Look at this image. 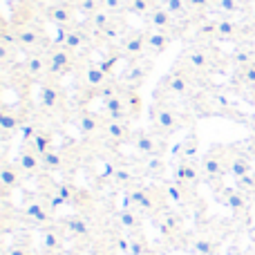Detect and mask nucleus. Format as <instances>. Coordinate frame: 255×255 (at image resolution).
Wrapping results in <instances>:
<instances>
[{
  "instance_id": "nucleus-1",
  "label": "nucleus",
  "mask_w": 255,
  "mask_h": 255,
  "mask_svg": "<svg viewBox=\"0 0 255 255\" xmlns=\"http://www.w3.org/2000/svg\"><path fill=\"white\" fill-rule=\"evenodd\" d=\"M195 79L190 72L181 70L179 65L172 67V72H168L161 81H159L157 90H154V99L161 97V101L166 99H175V101H184L195 92Z\"/></svg>"
},
{
  "instance_id": "nucleus-2",
  "label": "nucleus",
  "mask_w": 255,
  "mask_h": 255,
  "mask_svg": "<svg viewBox=\"0 0 255 255\" xmlns=\"http://www.w3.org/2000/svg\"><path fill=\"white\" fill-rule=\"evenodd\" d=\"M148 119H150V130H154L157 134H161V136L175 134V132L186 124L184 115H179L172 103L159 101V99H154V103L150 106Z\"/></svg>"
},
{
  "instance_id": "nucleus-3",
  "label": "nucleus",
  "mask_w": 255,
  "mask_h": 255,
  "mask_svg": "<svg viewBox=\"0 0 255 255\" xmlns=\"http://www.w3.org/2000/svg\"><path fill=\"white\" fill-rule=\"evenodd\" d=\"M177 65L181 70L190 72L193 76H206V74H213L217 70V61L215 56L211 54V49L206 45H193V47H186L184 54H181L179 63Z\"/></svg>"
},
{
  "instance_id": "nucleus-4",
  "label": "nucleus",
  "mask_w": 255,
  "mask_h": 255,
  "mask_svg": "<svg viewBox=\"0 0 255 255\" xmlns=\"http://www.w3.org/2000/svg\"><path fill=\"white\" fill-rule=\"evenodd\" d=\"M152 72V58H136V61H126L124 70L117 72L115 79L121 85V90H139V85Z\"/></svg>"
},
{
  "instance_id": "nucleus-5",
  "label": "nucleus",
  "mask_w": 255,
  "mask_h": 255,
  "mask_svg": "<svg viewBox=\"0 0 255 255\" xmlns=\"http://www.w3.org/2000/svg\"><path fill=\"white\" fill-rule=\"evenodd\" d=\"M13 31H16V43L20 52H47L52 47L49 34H45V29L38 25H18Z\"/></svg>"
},
{
  "instance_id": "nucleus-6",
  "label": "nucleus",
  "mask_w": 255,
  "mask_h": 255,
  "mask_svg": "<svg viewBox=\"0 0 255 255\" xmlns=\"http://www.w3.org/2000/svg\"><path fill=\"white\" fill-rule=\"evenodd\" d=\"M79 65V56L67 47H49L47 49V76L49 79H63Z\"/></svg>"
},
{
  "instance_id": "nucleus-7",
  "label": "nucleus",
  "mask_w": 255,
  "mask_h": 255,
  "mask_svg": "<svg viewBox=\"0 0 255 255\" xmlns=\"http://www.w3.org/2000/svg\"><path fill=\"white\" fill-rule=\"evenodd\" d=\"M112 79H115V76H112L101 63H94V61L83 63L79 70V83L83 90H88L90 97H92L94 92H99L101 88H106Z\"/></svg>"
},
{
  "instance_id": "nucleus-8",
  "label": "nucleus",
  "mask_w": 255,
  "mask_h": 255,
  "mask_svg": "<svg viewBox=\"0 0 255 255\" xmlns=\"http://www.w3.org/2000/svg\"><path fill=\"white\" fill-rule=\"evenodd\" d=\"M38 106L43 108L47 115H58L65 108V92L58 85L56 79H45L40 81V90H38Z\"/></svg>"
},
{
  "instance_id": "nucleus-9",
  "label": "nucleus",
  "mask_w": 255,
  "mask_h": 255,
  "mask_svg": "<svg viewBox=\"0 0 255 255\" xmlns=\"http://www.w3.org/2000/svg\"><path fill=\"white\" fill-rule=\"evenodd\" d=\"M202 175L208 179H220L229 175V150L224 145H213L202 157Z\"/></svg>"
},
{
  "instance_id": "nucleus-10",
  "label": "nucleus",
  "mask_w": 255,
  "mask_h": 255,
  "mask_svg": "<svg viewBox=\"0 0 255 255\" xmlns=\"http://www.w3.org/2000/svg\"><path fill=\"white\" fill-rule=\"evenodd\" d=\"M130 143L143 157H159V154L163 157L166 152V136L157 134L154 130H134Z\"/></svg>"
},
{
  "instance_id": "nucleus-11",
  "label": "nucleus",
  "mask_w": 255,
  "mask_h": 255,
  "mask_svg": "<svg viewBox=\"0 0 255 255\" xmlns=\"http://www.w3.org/2000/svg\"><path fill=\"white\" fill-rule=\"evenodd\" d=\"M145 22H148L150 29H161V31H168V34H172L177 38L179 34H184L186 31V25H181L179 20H175V18L170 16V13L166 11V9L159 4V7H154L152 11L148 13V16L143 18Z\"/></svg>"
},
{
  "instance_id": "nucleus-12",
  "label": "nucleus",
  "mask_w": 255,
  "mask_h": 255,
  "mask_svg": "<svg viewBox=\"0 0 255 255\" xmlns=\"http://www.w3.org/2000/svg\"><path fill=\"white\" fill-rule=\"evenodd\" d=\"M145 49V29H130L128 36L121 40V45L117 47V54L126 58V61H136V58H143Z\"/></svg>"
},
{
  "instance_id": "nucleus-13",
  "label": "nucleus",
  "mask_w": 255,
  "mask_h": 255,
  "mask_svg": "<svg viewBox=\"0 0 255 255\" xmlns=\"http://www.w3.org/2000/svg\"><path fill=\"white\" fill-rule=\"evenodd\" d=\"M22 72L31 81H45L47 79V52H31L22 61Z\"/></svg>"
},
{
  "instance_id": "nucleus-14",
  "label": "nucleus",
  "mask_w": 255,
  "mask_h": 255,
  "mask_svg": "<svg viewBox=\"0 0 255 255\" xmlns=\"http://www.w3.org/2000/svg\"><path fill=\"white\" fill-rule=\"evenodd\" d=\"M74 13H76L74 4H65V2H47V7H45V18L52 25H63V27L76 25Z\"/></svg>"
},
{
  "instance_id": "nucleus-15",
  "label": "nucleus",
  "mask_w": 255,
  "mask_h": 255,
  "mask_svg": "<svg viewBox=\"0 0 255 255\" xmlns=\"http://www.w3.org/2000/svg\"><path fill=\"white\" fill-rule=\"evenodd\" d=\"M197 152H199V136H197L195 130H190L188 134L184 136V141H179V143L172 148V161L175 163H179V161L195 163Z\"/></svg>"
},
{
  "instance_id": "nucleus-16",
  "label": "nucleus",
  "mask_w": 255,
  "mask_h": 255,
  "mask_svg": "<svg viewBox=\"0 0 255 255\" xmlns=\"http://www.w3.org/2000/svg\"><path fill=\"white\" fill-rule=\"evenodd\" d=\"M199 172H202V168H197V163L179 161L172 166V181H177L184 188H193L199 184Z\"/></svg>"
},
{
  "instance_id": "nucleus-17",
  "label": "nucleus",
  "mask_w": 255,
  "mask_h": 255,
  "mask_svg": "<svg viewBox=\"0 0 255 255\" xmlns=\"http://www.w3.org/2000/svg\"><path fill=\"white\" fill-rule=\"evenodd\" d=\"M172 40H175V36L168 34V31L145 29V49H148L152 56H159V54H163L172 45Z\"/></svg>"
},
{
  "instance_id": "nucleus-18",
  "label": "nucleus",
  "mask_w": 255,
  "mask_h": 255,
  "mask_svg": "<svg viewBox=\"0 0 255 255\" xmlns=\"http://www.w3.org/2000/svg\"><path fill=\"white\" fill-rule=\"evenodd\" d=\"M74 126L83 136H94L103 130L106 121H101L99 115H94V112H90V110H81L74 119Z\"/></svg>"
},
{
  "instance_id": "nucleus-19",
  "label": "nucleus",
  "mask_w": 255,
  "mask_h": 255,
  "mask_svg": "<svg viewBox=\"0 0 255 255\" xmlns=\"http://www.w3.org/2000/svg\"><path fill=\"white\" fill-rule=\"evenodd\" d=\"M16 166L20 168L25 175H34V172H38L40 168H43V161H40L38 152H34L27 143H22L20 150H18V154H16Z\"/></svg>"
},
{
  "instance_id": "nucleus-20",
  "label": "nucleus",
  "mask_w": 255,
  "mask_h": 255,
  "mask_svg": "<svg viewBox=\"0 0 255 255\" xmlns=\"http://www.w3.org/2000/svg\"><path fill=\"white\" fill-rule=\"evenodd\" d=\"M103 134L108 136L115 143H124V141H130L134 130H132V121H106L103 126Z\"/></svg>"
},
{
  "instance_id": "nucleus-21",
  "label": "nucleus",
  "mask_w": 255,
  "mask_h": 255,
  "mask_svg": "<svg viewBox=\"0 0 255 255\" xmlns=\"http://www.w3.org/2000/svg\"><path fill=\"white\" fill-rule=\"evenodd\" d=\"M22 175H25V172H22L16 163H11L9 159H4L2 168H0V186H2L4 193L18 188V186L22 184Z\"/></svg>"
},
{
  "instance_id": "nucleus-22",
  "label": "nucleus",
  "mask_w": 255,
  "mask_h": 255,
  "mask_svg": "<svg viewBox=\"0 0 255 255\" xmlns=\"http://www.w3.org/2000/svg\"><path fill=\"white\" fill-rule=\"evenodd\" d=\"M161 7L166 9L175 20H179L181 25H186V27H188L190 22L197 20V18L193 16V11H190V7H188L186 0H161Z\"/></svg>"
},
{
  "instance_id": "nucleus-23",
  "label": "nucleus",
  "mask_w": 255,
  "mask_h": 255,
  "mask_svg": "<svg viewBox=\"0 0 255 255\" xmlns=\"http://www.w3.org/2000/svg\"><path fill=\"white\" fill-rule=\"evenodd\" d=\"M63 233L58 226H47V229L40 231V244H43V251L49 255H58L63 251Z\"/></svg>"
},
{
  "instance_id": "nucleus-24",
  "label": "nucleus",
  "mask_w": 255,
  "mask_h": 255,
  "mask_svg": "<svg viewBox=\"0 0 255 255\" xmlns=\"http://www.w3.org/2000/svg\"><path fill=\"white\" fill-rule=\"evenodd\" d=\"M229 175H233L235 179L251 175V161H249L247 152H242V150H229Z\"/></svg>"
},
{
  "instance_id": "nucleus-25",
  "label": "nucleus",
  "mask_w": 255,
  "mask_h": 255,
  "mask_svg": "<svg viewBox=\"0 0 255 255\" xmlns=\"http://www.w3.org/2000/svg\"><path fill=\"white\" fill-rule=\"evenodd\" d=\"M22 213H25L27 220L36 222V224H47V222L52 220V215H49V204L40 202V199H31V202H27L25 208H22Z\"/></svg>"
},
{
  "instance_id": "nucleus-26",
  "label": "nucleus",
  "mask_w": 255,
  "mask_h": 255,
  "mask_svg": "<svg viewBox=\"0 0 255 255\" xmlns=\"http://www.w3.org/2000/svg\"><path fill=\"white\" fill-rule=\"evenodd\" d=\"M132 202H134V211L141 213H154L157 211V199L150 188H132Z\"/></svg>"
},
{
  "instance_id": "nucleus-27",
  "label": "nucleus",
  "mask_w": 255,
  "mask_h": 255,
  "mask_svg": "<svg viewBox=\"0 0 255 255\" xmlns=\"http://www.w3.org/2000/svg\"><path fill=\"white\" fill-rule=\"evenodd\" d=\"M115 16H117V13H110L108 9H99L94 16L85 18V27H88V29L94 34V38L99 40V36H101L103 31H106V27L115 20Z\"/></svg>"
},
{
  "instance_id": "nucleus-28",
  "label": "nucleus",
  "mask_w": 255,
  "mask_h": 255,
  "mask_svg": "<svg viewBox=\"0 0 255 255\" xmlns=\"http://www.w3.org/2000/svg\"><path fill=\"white\" fill-rule=\"evenodd\" d=\"M20 126H22V119L18 117V112H13L9 106H2V112H0V132L4 136V143H7L9 134H13Z\"/></svg>"
},
{
  "instance_id": "nucleus-29",
  "label": "nucleus",
  "mask_w": 255,
  "mask_h": 255,
  "mask_svg": "<svg viewBox=\"0 0 255 255\" xmlns=\"http://www.w3.org/2000/svg\"><path fill=\"white\" fill-rule=\"evenodd\" d=\"M63 231H65L67 235H72V238H88L92 229H90V222L85 220V217L70 215L63 220Z\"/></svg>"
},
{
  "instance_id": "nucleus-30",
  "label": "nucleus",
  "mask_w": 255,
  "mask_h": 255,
  "mask_svg": "<svg viewBox=\"0 0 255 255\" xmlns=\"http://www.w3.org/2000/svg\"><path fill=\"white\" fill-rule=\"evenodd\" d=\"M220 202L233 213L247 211V199H244V193L240 188H224L220 193Z\"/></svg>"
},
{
  "instance_id": "nucleus-31",
  "label": "nucleus",
  "mask_w": 255,
  "mask_h": 255,
  "mask_svg": "<svg viewBox=\"0 0 255 255\" xmlns=\"http://www.w3.org/2000/svg\"><path fill=\"white\" fill-rule=\"evenodd\" d=\"M27 145H29L34 152H38L40 157H43L45 152H49L52 150V134L45 130H34V134L29 136V141H25Z\"/></svg>"
},
{
  "instance_id": "nucleus-32",
  "label": "nucleus",
  "mask_w": 255,
  "mask_h": 255,
  "mask_svg": "<svg viewBox=\"0 0 255 255\" xmlns=\"http://www.w3.org/2000/svg\"><path fill=\"white\" fill-rule=\"evenodd\" d=\"M159 4H161V0H126V11L145 18L154 7H159Z\"/></svg>"
},
{
  "instance_id": "nucleus-33",
  "label": "nucleus",
  "mask_w": 255,
  "mask_h": 255,
  "mask_svg": "<svg viewBox=\"0 0 255 255\" xmlns=\"http://www.w3.org/2000/svg\"><path fill=\"white\" fill-rule=\"evenodd\" d=\"M117 222H119V226L126 231V233H136V231H139L136 211H126V208H121V211L117 213Z\"/></svg>"
},
{
  "instance_id": "nucleus-34",
  "label": "nucleus",
  "mask_w": 255,
  "mask_h": 255,
  "mask_svg": "<svg viewBox=\"0 0 255 255\" xmlns=\"http://www.w3.org/2000/svg\"><path fill=\"white\" fill-rule=\"evenodd\" d=\"M157 229L161 235H172L177 229H179V217L170 211H163L161 217H159V222H157Z\"/></svg>"
},
{
  "instance_id": "nucleus-35",
  "label": "nucleus",
  "mask_w": 255,
  "mask_h": 255,
  "mask_svg": "<svg viewBox=\"0 0 255 255\" xmlns=\"http://www.w3.org/2000/svg\"><path fill=\"white\" fill-rule=\"evenodd\" d=\"M124 101H126L130 119H136L141 112V106H143V101H141V97H139V90H124Z\"/></svg>"
},
{
  "instance_id": "nucleus-36",
  "label": "nucleus",
  "mask_w": 255,
  "mask_h": 255,
  "mask_svg": "<svg viewBox=\"0 0 255 255\" xmlns=\"http://www.w3.org/2000/svg\"><path fill=\"white\" fill-rule=\"evenodd\" d=\"M143 172L148 177H163V172H166V159L159 154V157H145L143 161Z\"/></svg>"
},
{
  "instance_id": "nucleus-37",
  "label": "nucleus",
  "mask_w": 255,
  "mask_h": 255,
  "mask_svg": "<svg viewBox=\"0 0 255 255\" xmlns=\"http://www.w3.org/2000/svg\"><path fill=\"white\" fill-rule=\"evenodd\" d=\"M163 190H166V197L170 199L172 204H177V206H184V202H186V190H188V188L179 186L177 181H166Z\"/></svg>"
},
{
  "instance_id": "nucleus-38",
  "label": "nucleus",
  "mask_w": 255,
  "mask_h": 255,
  "mask_svg": "<svg viewBox=\"0 0 255 255\" xmlns=\"http://www.w3.org/2000/svg\"><path fill=\"white\" fill-rule=\"evenodd\" d=\"M74 9H76V13H81L83 18H90V16H94L99 9H103V0H74Z\"/></svg>"
},
{
  "instance_id": "nucleus-39",
  "label": "nucleus",
  "mask_w": 255,
  "mask_h": 255,
  "mask_svg": "<svg viewBox=\"0 0 255 255\" xmlns=\"http://www.w3.org/2000/svg\"><path fill=\"white\" fill-rule=\"evenodd\" d=\"M40 161H43V170H49V172L61 170V166H63V157H61L58 150H49V152H45L43 157H40Z\"/></svg>"
},
{
  "instance_id": "nucleus-40",
  "label": "nucleus",
  "mask_w": 255,
  "mask_h": 255,
  "mask_svg": "<svg viewBox=\"0 0 255 255\" xmlns=\"http://www.w3.org/2000/svg\"><path fill=\"white\" fill-rule=\"evenodd\" d=\"M231 61L235 63V65L242 70V67L251 65V63H255V54L251 52V49H238V52L231 54Z\"/></svg>"
},
{
  "instance_id": "nucleus-41",
  "label": "nucleus",
  "mask_w": 255,
  "mask_h": 255,
  "mask_svg": "<svg viewBox=\"0 0 255 255\" xmlns=\"http://www.w3.org/2000/svg\"><path fill=\"white\" fill-rule=\"evenodd\" d=\"M148 253V244H145V238H141L139 233L130 235V253L128 255H145Z\"/></svg>"
},
{
  "instance_id": "nucleus-42",
  "label": "nucleus",
  "mask_w": 255,
  "mask_h": 255,
  "mask_svg": "<svg viewBox=\"0 0 255 255\" xmlns=\"http://www.w3.org/2000/svg\"><path fill=\"white\" fill-rule=\"evenodd\" d=\"M52 195H56V197H61L65 204H72V199H74V190H72L67 184H54Z\"/></svg>"
},
{
  "instance_id": "nucleus-43",
  "label": "nucleus",
  "mask_w": 255,
  "mask_h": 255,
  "mask_svg": "<svg viewBox=\"0 0 255 255\" xmlns=\"http://www.w3.org/2000/svg\"><path fill=\"white\" fill-rule=\"evenodd\" d=\"M238 79L242 81L244 85H249V88H255V63L242 67V70H240V74H238Z\"/></svg>"
},
{
  "instance_id": "nucleus-44",
  "label": "nucleus",
  "mask_w": 255,
  "mask_h": 255,
  "mask_svg": "<svg viewBox=\"0 0 255 255\" xmlns=\"http://www.w3.org/2000/svg\"><path fill=\"white\" fill-rule=\"evenodd\" d=\"M193 251L197 255H215V247H213L211 240H202V238H199V240H195Z\"/></svg>"
},
{
  "instance_id": "nucleus-45",
  "label": "nucleus",
  "mask_w": 255,
  "mask_h": 255,
  "mask_svg": "<svg viewBox=\"0 0 255 255\" xmlns=\"http://www.w3.org/2000/svg\"><path fill=\"white\" fill-rule=\"evenodd\" d=\"M132 179H134V175H132L130 168L119 166V170H117V175H115V179H112V181H115L117 186H130Z\"/></svg>"
},
{
  "instance_id": "nucleus-46",
  "label": "nucleus",
  "mask_w": 255,
  "mask_h": 255,
  "mask_svg": "<svg viewBox=\"0 0 255 255\" xmlns=\"http://www.w3.org/2000/svg\"><path fill=\"white\" fill-rule=\"evenodd\" d=\"M103 9H108L110 13H117V16H124L126 0H103Z\"/></svg>"
},
{
  "instance_id": "nucleus-47",
  "label": "nucleus",
  "mask_w": 255,
  "mask_h": 255,
  "mask_svg": "<svg viewBox=\"0 0 255 255\" xmlns=\"http://www.w3.org/2000/svg\"><path fill=\"white\" fill-rule=\"evenodd\" d=\"M238 181V188L242 190V193H255V172H251V175L247 177H240Z\"/></svg>"
},
{
  "instance_id": "nucleus-48",
  "label": "nucleus",
  "mask_w": 255,
  "mask_h": 255,
  "mask_svg": "<svg viewBox=\"0 0 255 255\" xmlns=\"http://www.w3.org/2000/svg\"><path fill=\"white\" fill-rule=\"evenodd\" d=\"M7 255H34L25 244H13V247L7 249Z\"/></svg>"
},
{
  "instance_id": "nucleus-49",
  "label": "nucleus",
  "mask_w": 255,
  "mask_h": 255,
  "mask_svg": "<svg viewBox=\"0 0 255 255\" xmlns=\"http://www.w3.org/2000/svg\"><path fill=\"white\" fill-rule=\"evenodd\" d=\"M117 249H119L121 253H130V238L128 235H121V238H117Z\"/></svg>"
},
{
  "instance_id": "nucleus-50",
  "label": "nucleus",
  "mask_w": 255,
  "mask_h": 255,
  "mask_svg": "<svg viewBox=\"0 0 255 255\" xmlns=\"http://www.w3.org/2000/svg\"><path fill=\"white\" fill-rule=\"evenodd\" d=\"M240 121H244V126L255 130V115H244V117H240Z\"/></svg>"
},
{
  "instance_id": "nucleus-51",
  "label": "nucleus",
  "mask_w": 255,
  "mask_h": 255,
  "mask_svg": "<svg viewBox=\"0 0 255 255\" xmlns=\"http://www.w3.org/2000/svg\"><path fill=\"white\" fill-rule=\"evenodd\" d=\"M58 255H81V253L79 251H70V249H67V251H61Z\"/></svg>"
},
{
  "instance_id": "nucleus-52",
  "label": "nucleus",
  "mask_w": 255,
  "mask_h": 255,
  "mask_svg": "<svg viewBox=\"0 0 255 255\" xmlns=\"http://www.w3.org/2000/svg\"><path fill=\"white\" fill-rule=\"evenodd\" d=\"M253 13H255V9H253Z\"/></svg>"
}]
</instances>
